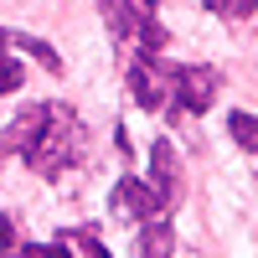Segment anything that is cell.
Here are the masks:
<instances>
[{
    "mask_svg": "<svg viewBox=\"0 0 258 258\" xmlns=\"http://www.w3.org/2000/svg\"><path fill=\"white\" fill-rule=\"evenodd\" d=\"M0 150L21 155L36 176L57 181L88 155V129H83V119L68 103H31V109H21L16 124L0 135Z\"/></svg>",
    "mask_w": 258,
    "mask_h": 258,
    "instance_id": "obj_1",
    "label": "cell"
},
{
    "mask_svg": "<svg viewBox=\"0 0 258 258\" xmlns=\"http://www.w3.org/2000/svg\"><path fill=\"white\" fill-rule=\"evenodd\" d=\"M103 21H109L114 41L129 52V62L160 57L165 52V26H160V0H98Z\"/></svg>",
    "mask_w": 258,
    "mask_h": 258,
    "instance_id": "obj_2",
    "label": "cell"
},
{
    "mask_svg": "<svg viewBox=\"0 0 258 258\" xmlns=\"http://www.w3.org/2000/svg\"><path fill=\"white\" fill-rule=\"evenodd\" d=\"M217 88H222L217 68H176L170 73V109L176 114H207Z\"/></svg>",
    "mask_w": 258,
    "mask_h": 258,
    "instance_id": "obj_3",
    "label": "cell"
},
{
    "mask_svg": "<svg viewBox=\"0 0 258 258\" xmlns=\"http://www.w3.org/2000/svg\"><path fill=\"white\" fill-rule=\"evenodd\" d=\"M170 62L165 57H145V62H129V93H135L140 109H170Z\"/></svg>",
    "mask_w": 258,
    "mask_h": 258,
    "instance_id": "obj_4",
    "label": "cell"
},
{
    "mask_svg": "<svg viewBox=\"0 0 258 258\" xmlns=\"http://www.w3.org/2000/svg\"><path fill=\"white\" fill-rule=\"evenodd\" d=\"M109 207H114V217H129V222H150V217H160V197L150 191V181H114V197H109Z\"/></svg>",
    "mask_w": 258,
    "mask_h": 258,
    "instance_id": "obj_5",
    "label": "cell"
},
{
    "mask_svg": "<svg viewBox=\"0 0 258 258\" xmlns=\"http://www.w3.org/2000/svg\"><path fill=\"white\" fill-rule=\"evenodd\" d=\"M150 191L160 197V207L181 197V160L170 150V140H155V150H150Z\"/></svg>",
    "mask_w": 258,
    "mask_h": 258,
    "instance_id": "obj_6",
    "label": "cell"
},
{
    "mask_svg": "<svg viewBox=\"0 0 258 258\" xmlns=\"http://www.w3.org/2000/svg\"><path fill=\"white\" fill-rule=\"evenodd\" d=\"M170 248H176V227H170L165 217H150L140 243H135V258H170Z\"/></svg>",
    "mask_w": 258,
    "mask_h": 258,
    "instance_id": "obj_7",
    "label": "cell"
},
{
    "mask_svg": "<svg viewBox=\"0 0 258 258\" xmlns=\"http://www.w3.org/2000/svg\"><path fill=\"white\" fill-rule=\"evenodd\" d=\"M21 83H26V68L11 57V31H0V98L6 93H16Z\"/></svg>",
    "mask_w": 258,
    "mask_h": 258,
    "instance_id": "obj_8",
    "label": "cell"
},
{
    "mask_svg": "<svg viewBox=\"0 0 258 258\" xmlns=\"http://www.w3.org/2000/svg\"><path fill=\"white\" fill-rule=\"evenodd\" d=\"M62 243H68L73 258H109V248L98 243V232H93V227H73V232H62Z\"/></svg>",
    "mask_w": 258,
    "mask_h": 258,
    "instance_id": "obj_9",
    "label": "cell"
},
{
    "mask_svg": "<svg viewBox=\"0 0 258 258\" xmlns=\"http://www.w3.org/2000/svg\"><path fill=\"white\" fill-rule=\"evenodd\" d=\"M227 129H232V140H238L243 150H258V119H253V114H232Z\"/></svg>",
    "mask_w": 258,
    "mask_h": 258,
    "instance_id": "obj_10",
    "label": "cell"
},
{
    "mask_svg": "<svg viewBox=\"0 0 258 258\" xmlns=\"http://www.w3.org/2000/svg\"><path fill=\"white\" fill-rule=\"evenodd\" d=\"M6 258H73V253H68V243L57 238V243H21V248L6 253Z\"/></svg>",
    "mask_w": 258,
    "mask_h": 258,
    "instance_id": "obj_11",
    "label": "cell"
},
{
    "mask_svg": "<svg viewBox=\"0 0 258 258\" xmlns=\"http://www.w3.org/2000/svg\"><path fill=\"white\" fill-rule=\"evenodd\" d=\"M253 6L258 0H207V11H217L222 21H243V16H253Z\"/></svg>",
    "mask_w": 258,
    "mask_h": 258,
    "instance_id": "obj_12",
    "label": "cell"
},
{
    "mask_svg": "<svg viewBox=\"0 0 258 258\" xmlns=\"http://www.w3.org/2000/svg\"><path fill=\"white\" fill-rule=\"evenodd\" d=\"M21 243H16V222L11 217H0V258H6V253H16Z\"/></svg>",
    "mask_w": 258,
    "mask_h": 258,
    "instance_id": "obj_13",
    "label": "cell"
}]
</instances>
